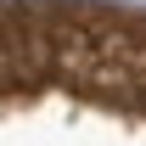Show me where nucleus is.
I'll list each match as a JSON object with an SVG mask.
<instances>
[{"label":"nucleus","mask_w":146,"mask_h":146,"mask_svg":"<svg viewBox=\"0 0 146 146\" xmlns=\"http://www.w3.org/2000/svg\"><path fill=\"white\" fill-rule=\"evenodd\" d=\"M0 146H146V17L0 0Z\"/></svg>","instance_id":"nucleus-1"}]
</instances>
